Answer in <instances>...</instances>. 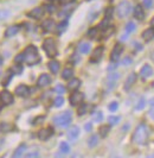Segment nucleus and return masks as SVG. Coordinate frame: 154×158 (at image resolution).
<instances>
[{"mask_svg": "<svg viewBox=\"0 0 154 158\" xmlns=\"http://www.w3.org/2000/svg\"><path fill=\"white\" fill-rule=\"evenodd\" d=\"M133 143L138 145H145L148 140V128L145 124H140L136 126L134 133H133Z\"/></svg>", "mask_w": 154, "mask_h": 158, "instance_id": "nucleus-1", "label": "nucleus"}, {"mask_svg": "<svg viewBox=\"0 0 154 158\" xmlns=\"http://www.w3.org/2000/svg\"><path fill=\"white\" fill-rule=\"evenodd\" d=\"M40 61V57L38 55V50L37 48L30 45L25 49L24 51V62L29 64V65H33V64H37Z\"/></svg>", "mask_w": 154, "mask_h": 158, "instance_id": "nucleus-2", "label": "nucleus"}, {"mask_svg": "<svg viewBox=\"0 0 154 158\" xmlns=\"http://www.w3.org/2000/svg\"><path fill=\"white\" fill-rule=\"evenodd\" d=\"M71 120H72V117H71V113L69 111L64 112V113H61L59 115H57L56 118L54 119V123L59 127H68L71 124Z\"/></svg>", "mask_w": 154, "mask_h": 158, "instance_id": "nucleus-3", "label": "nucleus"}, {"mask_svg": "<svg viewBox=\"0 0 154 158\" xmlns=\"http://www.w3.org/2000/svg\"><path fill=\"white\" fill-rule=\"evenodd\" d=\"M43 49L49 57H55L57 55V47L52 38H46L43 43Z\"/></svg>", "mask_w": 154, "mask_h": 158, "instance_id": "nucleus-4", "label": "nucleus"}, {"mask_svg": "<svg viewBox=\"0 0 154 158\" xmlns=\"http://www.w3.org/2000/svg\"><path fill=\"white\" fill-rule=\"evenodd\" d=\"M131 10H132L131 2L127 1V0H123V1H121V2L117 5L116 12H117V16L120 17V18H124V17H127L129 15Z\"/></svg>", "mask_w": 154, "mask_h": 158, "instance_id": "nucleus-5", "label": "nucleus"}, {"mask_svg": "<svg viewBox=\"0 0 154 158\" xmlns=\"http://www.w3.org/2000/svg\"><path fill=\"white\" fill-rule=\"evenodd\" d=\"M123 51V47L121 44H116L114 49H113V51H111V54H110V61L111 62H117L119 60H120V57H121V54H122Z\"/></svg>", "mask_w": 154, "mask_h": 158, "instance_id": "nucleus-6", "label": "nucleus"}, {"mask_svg": "<svg viewBox=\"0 0 154 158\" xmlns=\"http://www.w3.org/2000/svg\"><path fill=\"white\" fill-rule=\"evenodd\" d=\"M83 99H84V95L82 93H78V92H75L74 94L70 96L69 101L71 106H78L83 102Z\"/></svg>", "mask_w": 154, "mask_h": 158, "instance_id": "nucleus-7", "label": "nucleus"}, {"mask_svg": "<svg viewBox=\"0 0 154 158\" xmlns=\"http://www.w3.org/2000/svg\"><path fill=\"white\" fill-rule=\"evenodd\" d=\"M0 101L4 105H11V103H13V95L8 90H2L0 93Z\"/></svg>", "mask_w": 154, "mask_h": 158, "instance_id": "nucleus-8", "label": "nucleus"}, {"mask_svg": "<svg viewBox=\"0 0 154 158\" xmlns=\"http://www.w3.org/2000/svg\"><path fill=\"white\" fill-rule=\"evenodd\" d=\"M52 135H54V130L51 127H46V128H42L38 132V138L40 140H47Z\"/></svg>", "mask_w": 154, "mask_h": 158, "instance_id": "nucleus-9", "label": "nucleus"}, {"mask_svg": "<svg viewBox=\"0 0 154 158\" xmlns=\"http://www.w3.org/2000/svg\"><path fill=\"white\" fill-rule=\"evenodd\" d=\"M15 95L22 96V98H26L30 95V88L27 87L26 85H19L18 87L15 88Z\"/></svg>", "mask_w": 154, "mask_h": 158, "instance_id": "nucleus-10", "label": "nucleus"}, {"mask_svg": "<svg viewBox=\"0 0 154 158\" xmlns=\"http://www.w3.org/2000/svg\"><path fill=\"white\" fill-rule=\"evenodd\" d=\"M50 83H51V77H50V75H47V74H42V75L39 76L38 81H37L38 87H46V86H49Z\"/></svg>", "mask_w": 154, "mask_h": 158, "instance_id": "nucleus-11", "label": "nucleus"}, {"mask_svg": "<svg viewBox=\"0 0 154 158\" xmlns=\"http://www.w3.org/2000/svg\"><path fill=\"white\" fill-rule=\"evenodd\" d=\"M140 75H141L142 79H148V77H151V76L153 75V69H152V67L148 65V64H145V65L142 67V69L140 70Z\"/></svg>", "mask_w": 154, "mask_h": 158, "instance_id": "nucleus-12", "label": "nucleus"}, {"mask_svg": "<svg viewBox=\"0 0 154 158\" xmlns=\"http://www.w3.org/2000/svg\"><path fill=\"white\" fill-rule=\"evenodd\" d=\"M102 55H103V47H97L94 50L90 61L94 62V63H96V62H99L101 58H102Z\"/></svg>", "mask_w": 154, "mask_h": 158, "instance_id": "nucleus-13", "label": "nucleus"}, {"mask_svg": "<svg viewBox=\"0 0 154 158\" xmlns=\"http://www.w3.org/2000/svg\"><path fill=\"white\" fill-rule=\"evenodd\" d=\"M43 15H44V10L42 7L33 8L31 12L27 13V16L30 17V18H33V19H40L43 17Z\"/></svg>", "mask_w": 154, "mask_h": 158, "instance_id": "nucleus-14", "label": "nucleus"}, {"mask_svg": "<svg viewBox=\"0 0 154 158\" xmlns=\"http://www.w3.org/2000/svg\"><path fill=\"white\" fill-rule=\"evenodd\" d=\"M20 30V26L19 25H12V26H10L6 29V31H5V37L6 38H10V37H13L14 35H17L18 32Z\"/></svg>", "mask_w": 154, "mask_h": 158, "instance_id": "nucleus-15", "label": "nucleus"}, {"mask_svg": "<svg viewBox=\"0 0 154 158\" xmlns=\"http://www.w3.org/2000/svg\"><path fill=\"white\" fill-rule=\"evenodd\" d=\"M135 81H136V74L135 73H132L131 75L127 77L126 82H124V89L126 90H129V88L135 83Z\"/></svg>", "mask_w": 154, "mask_h": 158, "instance_id": "nucleus-16", "label": "nucleus"}, {"mask_svg": "<svg viewBox=\"0 0 154 158\" xmlns=\"http://www.w3.org/2000/svg\"><path fill=\"white\" fill-rule=\"evenodd\" d=\"M79 87H81V80H78V79L70 80L69 83H68V89L71 90V92H76Z\"/></svg>", "mask_w": 154, "mask_h": 158, "instance_id": "nucleus-17", "label": "nucleus"}, {"mask_svg": "<svg viewBox=\"0 0 154 158\" xmlns=\"http://www.w3.org/2000/svg\"><path fill=\"white\" fill-rule=\"evenodd\" d=\"M78 135H79V127L78 126H72L69 130V132H68V138H69L70 140L77 139Z\"/></svg>", "mask_w": 154, "mask_h": 158, "instance_id": "nucleus-18", "label": "nucleus"}, {"mask_svg": "<svg viewBox=\"0 0 154 158\" xmlns=\"http://www.w3.org/2000/svg\"><path fill=\"white\" fill-rule=\"evenodd\" d=\"M47 67H49V69H50V71H51L52 74H57V73L59 71L61 64H59V62H58V61H55V60H52V61H50V62H49Z\"/></svg>", "mask_w": 154, "mask_h": 158, "instance_id": "nucleus-19", "label": "nucleus"}, {"mask_svg": "<svg viewBox=\"0 0 154 158\" xmlns=\"http://www.w3.org/2000/svg\"><path fill=\"white\" fill-rule=\"evenodd\" d=\"M134 17L139 20H142L145 18V11L141 5H136V7L134 8Z\"/></svg>", "mask_w": 154, "mask_h": 158, "instance_id": "nucleus-20", "label": "nucleus"}, {"mask_svg": "<svg viewBox=\"0 0 154 158\" xmlns=\"http://www.w3.org/2000/svg\"><path fill=\"white\" fill-rule=\"evenodd\" d=\"M25 150H26V145H25V144L19 145V146L17 148V150L13 152L12 158H23V155H24V152H25Z\"/></svg>", "mask_w": 154, "mask_h": 158, "instance_id": "nucleus-21", "label": "nucleus"}, {"mask_svg": "<svg viewBox=\"0 0 154 158\" xmlns=\"http://www.w3.org/2000/svg\"><path fill=\"white\" fill-rule=\"evenodd\" d=\"M142 38L145 40H152L154 38V27H149V29H146L145 31L142 32Z\"/></svg>", "mask_w": 154, "mask_h": 158, "instance_id": "nucleus-22", "label": "nucleus"}, {"mask_svg": "<svg viewBox=\"0 0 154 158\" xmlns=\"http://www.w3.org/2000/svg\"><path fill=\"white\" fill-rule=\"evenodd\" d=\"M42 27H43L45 31H51L55 27V22L52 19H45V20L42 23Z\"/></svg>", "mask_w": 154, "mask_h": 158, "instance_id": "nucleus-23", "label": "nucleus"}, {"mask_svg": "<svg viewBox=\"0 0 154 158\" xmlns=\"http://www.w3.org/2000/svg\"><path fill=\"white\" fill-rule=\"evenodd\" d=\"M74 76V70L71 68H65L62 73V77L64 80H70Z\"/></svg>", "mask_w": 154, "mask_h": 158, "instance_id": "nucleus-24", "label": "nucleus"}, {"mask_svg": "<svg viewBox=\"0 0 154 158\" xmlns=\"http://www.w3.org/2000/svg\"><path fill=\"white\" fill-rule=\"evenodd\" d=\"M79 51L82 52V54H89V51H90V49H91V45L89 44V43H81L79 44Z\"/></svg>", "mask_w": 154, "mask_h": 158, "instance_id": "nucleus-25", "label": "nucleus"}, {"mask_svg": "<svg viewBox=\"0 0 154 158\" xmlns=\"http://www.w3.org/2000/svg\"><path fill=\"white\" fill-rule=\"evenodd\" d=\"M97 144H99V137L96 135H92L88 140V146L89 148H95Z\"/></svg>", "mask_w": 154, "mask_h": 158, "instance_id": "nucleus-26", "label": "nucleus"}, {"mask_svg": "<svg viewBox=\"0 0 154 158\" xmlns=\"http://www.w3.org/2000/svg\"><path fill=\"white\" fill-rule=\"evenodd\" d=\"M13 130V127L11 124H8V123H0V132H10V131H12Z\"/></svg>", "mask_w": 154, "mask_h": 158, "instance_id": "nucleus-27", "label": "nucleus"}, {"mask_svg": "<svg viewBox=\"0 0 154 158\" xmlns=\"http://www.w3.org/2000/svg\"><path fill=\"white\" fill-rule=\"evenodd\" d=\"M59 151H61L63 155H67L70 152V145L68 143L65 142H62L61 145H59Z\"/></svg>", "mask_w": 154, "mask_h": 158, "instance_id": "nucleus-28", "label": "nucleus"}, {"mask_svg": "<svg viewBox=\"0 0 154 158\" xmlns=\"http://www.w3.org/2000/svg\"><path fill=\"white\" fill-rule=\"evenodd\" d=\"M109 130H110V127L108 126V125H103V126L100 127V130H99V133L102 138H106L109 133Z\"/></svg>", "mask_w": 154, "mask_h": 158, "instance_id": "nucleus-29", "label": "nucleus"}, {"mask_svg": "<svg viewBox=\"0 0 154 158\" xmlns=\"http://www.w3.org/2000/svg\"><path fill=\"white\" fill-rule=\"evenodd\" d=\"M145 107H146V100H145V98H140L138 103H136V106H135V110L136 111H141Z\"/></svg>", "mask_w": 154, "mask_h": 158, "instance_id": "nucleus-30", "label": "nucleus"}, {"mask_svg": "<svg viewBox=\"0 0 154 158\" xmlns=\"http://www.w3.org/2000/svg\"><path fill=\"white\" fill-rule=\"evenodd\" d=\"M119 121H120V117L110 115V117L108 118V123H109V125H111V126H114V125H117V124H119Z\"/></svg>", "mask_w": 154, "mask_h": 158, "instance_id": "nucleus-31", "label": "nucleus"}, {"mask_svg": "<svg viewBox=\"0 0 154 158\" xmlns=\"http://www.w3.org/2000/svg\"><path fill=\"white\" fill-rule=\"evenodd\" d=\"M135 29H136V26H135V24L133 23V22H129V23H127V25H126V32H127V33L134 32Z\"/></svg>", "mask_w": 154, "mask_h": 158, "instance_id": "nucleus-32", "label": "nucleus"}, {"mask_svg": "<svg viewBox=\"0 0 154 158\" xmlns=\"http://www.w3.org/2000/svg\"><path fill=\"white\" fill-rule=\"evenodd\" d=\"M67 26H68V22H67V20H64V22H62L59 25H57V31H58V33H62L63 31H65Z\"/></svg>", "mask_w": 154, "mask_h": 158, "instance_id": "nucleus-33", "label": "nucleus"}, {"mask_svg": "<svg viewBox=\"0 0 154 158\" xmlns=\"http://www.w3.org/2000/svg\"><path fill=\"white\" fill-rule=\"evenodd\" d=\"M54 105L56 106V107H61V106H63L64 105V99H63V96H57L56 99H55L54 101Z\"/></svg>", "mask_w": 154, "mask_h": 158, "instance_id": "nucleus-34", "label": "nucleus"}, {"mask_svg": "<svg viewBox=\"0 0 154 158\" xmlns=\"http://www.w3.org/2000/svg\"><path fill=\"white\" fill-rule=\"evenodd\" d=\"M102 119H103V114H102V112H97V113L92 114V120H94V121H96V123L102 121Z\"/></svg>", "mask_w": 154, "mask_h": 158, "instance_id": "nucleus-35", "label": "nucleus"}, {"mask_svg": "<svg viewBox=\"0 0 154 158\" xmlns=\"http://www.w3.org/2000/svg\"><path fill=\"white\" fill-rule=\"evenodd\" d=\"M87 105H84V103H81L79 105V108H78V111H77V113H78V115H83V114H85L87 113Z\"/></svg>", "mask_w": 154, "mask_h": 158, "instance_id": "nucleus-36", "label": "nucleus"}, {"mask_svg": "<svg viewBox=\"0 0 154 158\" xmlns=\"http://www.w3.org/2000/svg\"><path fill=\"white\" fill-rule=\"evenodd\" d=\"M12 73L13 74H20V73H23V67L20 64H15L14 67L12 68Z\"/></svg>", "mask_w": 154, "mask_h": 158, "instance_id": "nucleus-37", "label": "nucleus"}, {"mask_svg": "<svg viewBox=\"0 0 154 158\" xmlns=\"http://www.w3.org/2000/svg\"><path fill=\"white\" fill-rule=\"evenodd\" d=\"M111 16H113V8L108 7L107 10H106V13H104V19H107V20H110Z\"/></svg>", "mask_w": 154, "mask_h": 158, "instance_id": "nucleus-38", "label": "nucleus"}, {"mask_svg": "<svg viewBox=\"0 0 154 158\" xmlns=\"http://www.w3.org/2000/svg\"><path fill=\"white\" fill-rule=\"evenodd\" d=\"M8 16H10V11H7V10H0V20L6 19Z\"/></svg>", "mask_w": 154, "mask_h": 158, "instance_id": "nucleus-39", "label": "nucleus"}, {"mask_svg": "<svg viewBox=\"0 0 154 158\" xmlns=\"http://www.w3.org/2000/svg\"><path fill=\"white\" fill-rule=\"evenodd\" d=\"M55 92L58 93V94H64L65 93V88H64V86H62V85H57L56 88H55Z\"/></svg>", "mask_w": 154, "mask_h": 158, "instance_id": "nucleus-40", "label": "nucleus"}, {"mask_svg": "<svg viewBox=\"0 0 154 158\" xmlns=\"http://www.w3.org/2000/svg\"><path fill=\"white\" fill-rule=\"evenodd\" d=\"M11 79H12V70L7 71V74H6V79H5V81H2V85H4V86H7Z\"/></svg>", "mask_w": 154, "mask_h": 158, "instance_id": "nucleus-41", "label": "nucleus"}, {"mask_svg": "<svg viewBox=\"0 0 154 158\" xmlns=\"http://www.w3.org/2000/svg\"><path fill=\"white\" fill-rule=\"evenodd\" d=\"M96 35H97V27H92V29H90V30L88 31V36L91 37V38H95Z\"/></svg>", "mask_w": 154, "mask_h": 158, "instance_id": "nucleus-42", "label": "nucleus"}, {"mask_svg": "<svg viewBox=\"0 0 154 158\" xmlns=\"http://www.w3.org/2000/svg\"><path fill=\"white\" fill-rule=\"evenodd\" d=\"M117 108H119V103H117V102L113 101V102L109 103V111H110V112H115Z\"/></svg>", "mask_w": 154, "mask_h": 158, "instance_id": "nucleus-43", "label": "nucleus"}, {"mask_svg": "<svg viewBox=\"0 0 154 158\" xmlns=\"http://www.w3.org/2000/svg\"><path fill=\"white\" fill-rule=\"evenodd\" d=\"M14 62L17 64L23 63V62H24V52H23V54H19V55H17V57L14 58Z\"/></svg>", "mask_w": 154, "mask_h": 158, "instance_id": "nucleus-44", "label": "nucleus"}, {"mask_svg": "<svg viewBox=\"0 0 154 158\" xmlns=\"http://www.w3.org/2000/svg\"><path fill=\"white\" fill-rule=\"evenodd\" d=\"M119 74L117 73H115V74H111V75H109V77H108V81L109 82H115L116 80H119Z\"/></svg>", "mask_w": 154, "mask_h": 158, "instance_id": "nucleus-45", "label": "nucleus"}, {"mask_svg": "<svg viewBox=\"0 0 154 158\" xmlns=\"http://www.w3.org/2000/svg\"><path fill=\"white\" fill-rule=\"evenodd\" d=\"M26 158H40V155H39L38 151H33V152H30Z\"/></svg>", "mask_w": 154, "mask_h": 158, "instance_id": "nucleus-46", "label": "nucleus"}, {"mask_svg": "<svg viewBox=\"0 0 154 158\" xmlns=\"http://www.w3.org/2000/svg\"><path fill=\"white\" fill-rule=\"evenodd\" d=\"M149 105H151V110H149V117H151L152 119H154V99H153V100H151Z\"/></svg>", "mask_w": 154, "mask_h": 158, "instance_id": "nucleus-47", "label": "nucleus"}, {"mask_svg": "<svg viewBox=\"0 0 154 158\" xmlns=\"http://www.w3.org/2000/svg\"><path fill=\"white\" fill-rule=\"evenodd\" d=\"M45 10H46V12H49V13H54L56 7H55V5H46Z\"/></svg>", "mask_w": 154, "mask_h": 158, "instance_id": "nucleus-48", "label": "nucleus"}, {"mask_svg": "<svg viewBox=\"0 0 154 158\" xmlns=\"http://www.w3.org/2000/svg\"><path fill=\"white\" fill-rule=\"evenodd\" d=\"M144 5H145V7L151 8L153 6V0H144Z\"/></svg>", "mask_w": 154, "mask_h": 158, "instance_id": "nucleus-49", "label": "nucleus"}, {"mask_svg": "<svg viewBox=\"0 0 154 158\" xmlns=\"http://www.w3.org/2000/svg\"><path fill=\"white\" fill-rule=\"evenodd\" d=\"M59 2H61L62 5H68V4H70L71 1H74V0H58Z\"/></svg>", "mask_w": 154, "mask_h": 158, "instance_id": "nucleus-50", "label": "nucleus"}, {"mask_svg": "<svg viewBox=\"0 0 154 158\" xmlns=\"http://www.w3.org/2000/svg\"><path fill=\"white\" fill-rule=\"evenodd\" d=\"M85 130H87V131H90V130H91V124H87V125H85Z\"/></svg>", "mask_w": 154, "mask_h": 158, "instance_id": "nucleus-51", "label": "nucleus"}, {"mask_svg": "<svg viewBox=\"0 0 154 158\" xmlns=\"http://www.w3.org/2000/svg\"><path fill=\"white\" fill-rule=\"evenodd\" d=\"M131 62H132L131 58H126V60L123 61V64H128V63H131Z\"/></svg>", "mask_w": 154, "mask_h": 158, "instance_id": "nucleus-52", "label": "nucleus"}, {"mask_svg": "<svg viewBox=\"0 0 154 158\" xmlns=\"http://www.w3.org/2000/svg\"><path fill=\"white\" fill-rule=\"evenodd\" d=\"M151 27H154V17L152 18V20H151Z\"/></svg>", "mask_w": 154, "mask_h": 158, "instance_id": "nucleus-53", "label": "nucleus"}, {"mask_svg": "<svg viewBox=\"0 0 154 158\" xmlns=\"http://www.w3.org/2000/svg\"><path fill=\"white\" fill-rule=\"evenodd\" d=\"M71 158H82V156H79V155H74Z\"/></svg>", "mask_w": 154, "mask_h": 158, "instance_id": "nucleus-54", "label": "nucleus"}, {"mask_svg": "<svg viewBox=\"0 0 154 158\" xmlns=\"http://www.w3.org/2000/svg\"><path fill=\"white\" fill-rule=\"evenodd\" d=\"M151 57H152V61L154 62V51L152 52V55H151Z\"/></svg>", "mask_w": 154, "mask_h": 158, "instance_id": "nucleus-55", "label": "nucleus"}, {"mask_svg": "<svg viewBox=\"0 0 154 158\" xmlns=\"http://www.w3.org/2000/svg\"><path fill=\"white\" fill-rule=\"evenodd\" d=\"M1 64H2V57L0 56V65H1Z\"/></svg>", "mask_w": 154, "mask_h": 158, "instance_id": "nucleus-56", "label": "nucleus"}, {"mask_svg": "<svg viewBox=\"0 0 154 158\" xmlns=\"http://www.w3.org/2000/svg\"><path fill=\"white\" fill-rule=\"evenodd\" d=\"M147 158H154V153H153V155H151V156H148Z\"/></svg>", "mask_w": 154, "mask_h": 158, "instance_id": "nucleus-57", "label": "nucleus"}, {"mask_svg": "<svg viewBox=\"0 0 154 158\" xmlns=\"http://www.w3.org/2000/svg\"><path fill=\"white\" fill-rule=\"evenodd\" d=\"M1 107H2V102L0 101V111H1Z\"/></svg>", "mask_w": 154, "mask_h": 158, "instance_id": "nucleus-58", "label": "nucleus"}, {"mask_svg": "<svg viewBox=\"0 0 154 158\" xmlns=\"http://www.w3.org/2000/svg\"><path fill=\"white\" fill-rule=\"evenodd\" d=\"M113 158H121V157H113Z\"/></svg>", "mask_w": 154, "mask_h": 158, "instance_id": "nucleus-59", "label": "nucleus"}]
</instances>
